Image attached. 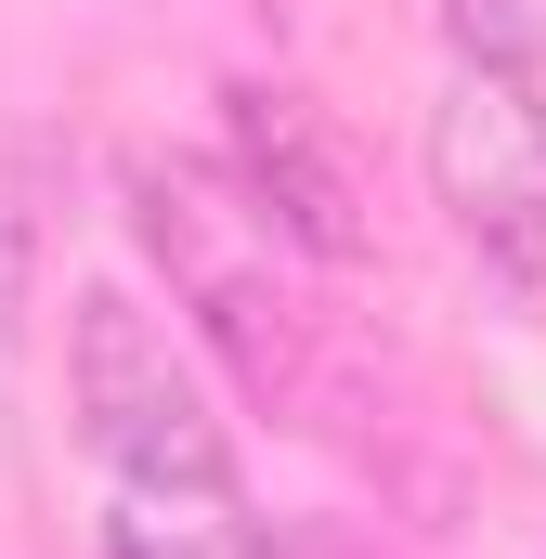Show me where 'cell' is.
<instances>
[{
  "instance_id": "1",
  "label": "cell",
  "mask_w": 546,
  "mask_h": 559,
  "mask_svg": "<svg viewBox=\"0 0 546 559\" xmlns=\"http://www.w3.org/2000/svg\"><path fill=\"white\" fill-rule=\"evenodd\" d=\"M131 235L143 261L169 274V299L209 325V352L261 391V404H299L312 391V325H299V299H286V274H273V235L261 195L235 182H209V169H182V156H143L131 169Z\"/></svg>"
},
{
  "instance_id": "3",
  "label": "cell",
  "mask_w": 546,
  "mask_h": 559,
  "mask_svg": "<svg viewBox=\"0 0 546 559\" xmlns=\"http://www.w3.org/2000/svg\"><path fill=\"white\" fill-rule=\"evenodd\" d=\"M429 195L468 235V261L546 286V92L508 66H455L429 105Z\"/></svg>"
},
{
  "instance_id": "6",
  "label": "cell",
  "mask_w": 546,
  "mask_h": 559,
  "mask_svg": "<svg viewBox=\"0 0 546 559\" xmlns=\"http://www.w3.org/2000/svg\"><path fill=\"white\" fill-rule=\"evenodd\" d=\"M442 39H455V66H508V79H534L546 0H442Z\"/></svg>"
},
{
  "instance_id": "4",
  "label": "cell",
  "mask_w": 546,
  "mask_h": 559,
  "mask_svg": "<svg viewBox=\"0 0 546 559\" xmlns=\"http://www.w3.org/2000/svg\"><path fill=\"white\" fill-rule=\"evenodd\" d=\"M222 143H235V182L261 195V222L299 248V261H365L378 248V222H365V169H352V143L325 131V105L312 92H286V79H235L222 92Z\"/></svg>"
},
{
  "instance_id": "5",
  "label": "cell",
  "mask_w": 546,
  "mask_h": 559,
  "mask_svg": "<svg viewBox=\"0 0 546 559\" xmlns=\"http://www.w3.org/2000/svg\"><path fill=\"white\" fill-rule=\"evenodd\" d=\"M105 559H261V521H248L235 495L118 481V508H105Z\"/></svg>"
},
{
  "instance_id": "2",
  "label": "cell",
  "mask_w": 546,
  "mask_h": 559,
  "mask_svg": "<svg viewBox=\"0 0 546 559\" xmlns=\"http://www.w3.org/2000/svg\"><path fill=\"white\" fill-rule=\"evenodd\" d=\"M66 404H79V442L118 481L235 495V429L209 417V378L182 365V338L143 312L131 286H79L66 299Z\"/></svg>"
}]
</instances>
